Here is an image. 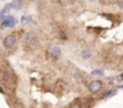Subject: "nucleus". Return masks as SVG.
<instances>
[{
    "instance_id": "f257e3e1",
    "label": "nucleus",
    "mask_w": 123,
    "mask_h": 108,
    "mask_svg": "<svg viewBox=\"0 0 123 108\" xmlns=\"http://www.w3.org/2000/svg\"><path fill=\"white\" fill-rule=\"evenodd\" d=\"M36 42H37V37H36L34 34H31V32L25 34V36H24V38H23V43H24L27 47H33V46L36 44Z\"/></svg>"
},
{
    "instance_id": "f03ea898",
    "label": "nucleus",
    "mask_w": 123,
    "mask_h": 108,
    "mask_svg": "<svg viewBox=\"0 0 123 108\" xmlns=\"http://www.w3.org/2000/svg\"><path fill=\"white\" fill-rule=\"evenodd\" d=\"M16 43H17V38L15 35H7L3 40V44L5 48H12L16 46Z\"/></svg>"
},
{
    "instance_id": "7ed1b4c3",
    "label": "nucleus",
    "mask_w": 123,
    "mask_h": 108,
    "mask_svg": "<svg viewBox=\"0 0 123 108\" xmlns=\"http://www.w3.org/2000/svg\"><path fill=\"white\" fill-rule=\"evenodd\" d=\"M101 88H103V83H101V81H98V79H97V81H92V82L88 84V90H89L91 92H93V94L100 91Z\"/></svg>"
},
{
    "instance_id": "20e7f679",
    "label": "nucleus",
    "mask_w": 123,
    "mask_h": 108,
    "mask_svg": "<svg viewBox=\"0 0 123 108\" xmlns=\"http://www.w3.org/2000/svg\"><path fill=\"white\" fill-rule=\"evenodd\" d=\"M49 54H51V57H52L53 59L60 58V55H62V49H60V47H59V46H52L51 49H49Z\"/></svg>"
},
{
    "instance_id": "39448f33",
    "label": "nucleus",
    "mask_w": 123,
    "mask_h": 108,
    "mask_svg": "<svg viewBox=\"0 0 123 108\" xmlns=\"http://www.w3.org/2000/svg\"><path fill=\"white\" fill-rule=\"evenodd\" d=\"M13 25H15V19L11 18V17H7V18L3 22L1 28H11V27H13Z\"/></svg>"
},
{
    "instance_id": "423d86ee",
    "label": "nucleus",
    "mask_w": 123,
    "mask_h": 108,
    "mask_svg": "<svg viewBox=\"0 0 123 108\" xmlns=\"http://www.w3.org/2000/svg\"><path fill=\"white\" fill-rule=\"evenodd\" d=\"M92 55H93V53H92V50H89V49H85V50L81 52V58H82V59H89Z\"/></svg>"
},
{
    "instance_id": "0eeeda50",
    "label": "nucleus",
    "mask_w": 123,
    "mask_h": 108,
    "mask_svg": "<svg viewBox=\"0 0 123 108\" xmlns=\"http://www.w3.org/2000/svg\"><path fill=\"white\" fill-rule=\"evenodd\" d=\"M10 5H11V7L13 10H19L22 7V1H21V0H15V1L12 4H10Z\"/></svg>"
},
{
    "instance_id": "6e6552de",
    "label": "nucleus",
    "mask_w": 123,
    "mask_h": 108,
    "mask_svg": "<svg viewBox=\"0 0 123 108\" xmlns=\"http://www.w3.org/2000/svg\"><path fill=\"white\" fill-rule=\"evenodd\" d=\"M92 75H95V76H104V71L103 70H94L92 72Z\"/></svg>"
},
{
    "instance_id": "1a4fd4ad",
    "label": "nucleus",
    "mask_w": 123,
    "mask_h": 108,
    "mask_svg": "<svg viewBox=\"0 0 123 108\" xmlns=\"http://www.w3.org/2000/svg\"><path fill=\"white\" fill-rule=\"evenodd\" d=\"M115 94H116V90H109L106 94H104V96H103V97H109V96L115 95Z\"/></svg>"
},
{
    "instance_id": "9d476101",
    "label": "nucleus",
    "mask_w": 123,
    "mask_h": 108,
    "mask_svg": "<svg viewBox=\"0 0 123 108\" xmlns=\"http://www.w3.org/2000/svg\"><path fill=\"white\" fill-rule=\"evenodd\" d=\"M117 5H118L121 9H123V0H117Z\"/></svg>"
},
{
    "instance_id": "9b49d317",
    "label": "nucleus",
    "mask_w": 123,
    "mask_h": 108,
    "mask_svg": "<svg viewBox=\"0 0 123 108\" xmlns=\"http://www.w3.org/2000/svg\"><path fill=\"white\" fill-rule=\"evenodd\" d=\"M109 81H110V82H109L110 84H113V83H115V78H110Z\"/></svg>"
},
{
    "instance_id": "f8f14e48",
    "label": "nucleus",
    "mask_w": 123,
    "mask_h": 108,
    "mask_svg": "<svg viewBox=\"0 0 123 108\" xmlns=\"http://www.w3.org/2000/svg\"><path fill=\"white\" fill-rule=\"evenodd\" d=\"M71 107H80V104H77V103H73Z\"/></svg>"
},
{
    "instance_id": "ddd939ff",
    "label": "nucleus",
    "mask_w": 123,
    "mask_h": 108,
    "mask_svg": "<svg viewBox=\"0 0 123 108\" xmlns=\"http://www.w3.org/2000/svg\"><path fill=\"white\" fill-rule=\"evenodd\" d=\"M91 1H97V0H91Z\"/></svg>"
}]
</instances>
